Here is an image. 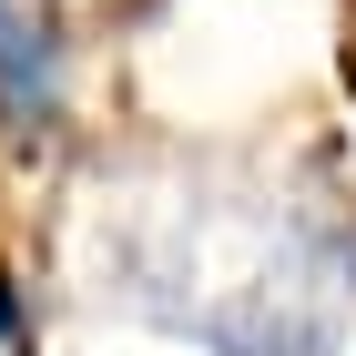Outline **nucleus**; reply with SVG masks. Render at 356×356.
<instances>
[{
	"instance_id": "f257e3e1",
	"label": "nucleus",
	"mask_w": 356,
	"mask_h": 356,
	"mask_svg": "<svg viewBox=\"0 0 356 356\" xmlns=\"http://www.w3.org/2000/svg\"><path fill=\"white\" fill-rule=\"evenodd\" d=\"M102 296L214 356H326L356 245L265 184H163L102 214Z\"/></svg>"
}]
</instances>
